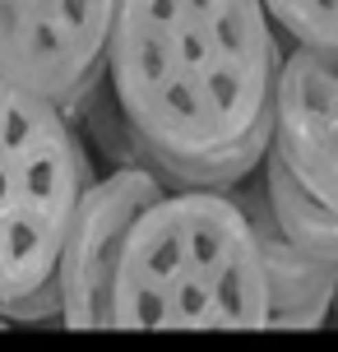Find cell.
<instances>
[{
	"label": "cell",
	"mask_w": 338,
	"mask_h": 352,
	"mask_svg": "<svg viewBox=\"0 0 338 352\" xmlns=\"http://www.w3.org/2000/svg\"><path fill=\"white\" fill-rule=\"evenodd\" d=\"M283 60L264 0H116L102 79L148 172L232 190L269 153Z\"/></svg>",
	"instance_id": "obj_1"
},
{
	"label": "cell",
	"mask_w": 338,
	"mask_h": 352,
	"mask_svg": "<svg viewBox=\"0 0 338 352\" xmlns=\"http://www.w3.org/2000/svg\"><path fill=\"white\" fill-rule=\"evenodd\" d=\"M111 329H260L269 278L232 190H167L135 218L107 292Z\"/></svg>",
	"instance_id": "obj_2"
},
{
	"label": "cell",
	"mask_w": 338,
	"mask_h": 352,
	"mask_svg": "<svg viewBox=\"0 0 338 352\" xmlns=\"http://www.w3.org/2000/svg\"><path fill=\"white\" fill-rule=\"evenodd\" d=\"M98 172L60 107L0 79V316L56 287L74 209Z\"/></svg>",
	"instance_id": "obj_3"
},
{
	"label": "cell",
	"mask_w": 338,
	"mask_h": 352,
	"mask_svg": "<svg viewBox=\"0 0 338 352\" xmlns=\"http://www.w3.org/2000/svg\"><path fill=\"white\" fill-rule=\"evenodd\" d=\"M116 0H0V79L70 111L102 74Z\"/></svg>",
	"instance_id": "obj_4"
},
{
	"label": "cell",
	"mask_w": 338,
	"mask_h": 352,
	"mask_svg": "<svg viewBox=\"0 0 338 352\" xmlns=\"http://www.w3.org/2000/svg\"><path fill=\"white\" fill-rule=\"evenodd\" d=\"M162 190H167V181L148 167H116V172L98 176L84 190L70 223V236H65V250H60V269H56L60 324L93 329V324L107 320V292H111L121 246L135 228V218Z\"/></svg>",
	"instance_id": "obj_5"
},
{
	"label": "cell",
	"mask_w": 338,
	"mask_h": 352,
	"mask_svg": "<svg viewBox=\"0 0 338 352\" xmlns=\"http://www.w3.org/2000/svg\"><path fill=\"white\" fill-rule=\"evenodd\" d=\"M264 158L338 213V47H287Z\"/></svg>",
	"instance_id": "obj_6"
},
{
	"label": "cell",
	"mask_w": 338,
	"mask_h": 352,
	"mask_svg": "<svg viewBox=\"0 0 338 352\" xmlns=\"http://www.w3.org/2000/svg\"><path fill=\"white\" fill-rule=\"evenodd\" d=\"M236 204L246 209L260 255H264V278H269V324L278 329H315L329 320L334 311V292H338V269L302 255L287 241L264 199V176L250 172L246 181L232 186Z\"/></svg>",
	"instance_id": "obj_7"
},
{
	"label": "cell",
	"mask_w": 338,
	"mask_h": 352,
	"mask_svg": "<svg viewBox=\"0 0 338 352\" xmlns=\"http://www.w3.org/2000/svg\"><path fill=\"white\" fill-rule=\"evenodd\" d=\"M260 176H264V199H269V213H273L278 232L302 255L338 269V213H329L320 199H311L273 158L260 162Z\"/></svg>",
	"instance_id": "obj_8"
},
{
	"label": "cell",
	"mask_w": 338,
	"mask_h": 352,
	"mask_svg": "<svg viewBox=\"0 0 338 352\" xmlns=\"http://www.w3.org/2000/svg\"><path fill=\"white\" fill-rule=\"evenodd\" d=\"M287 47H338V0H264Z\"/></svg>",
	"instance_id": "obj_9"
},
{
	"label": "cell",
	"mask_w": 338,
	"mask_h": 352,
	"mask_svg": "<svg viewBox=\"0 0 338 352\" xmlns=\"http://www.w3.org/2000/svg\"><path fill=\"white\" fill-rule=\"evenodd\" d=\"M329 320H334V324H338V292H334V311H329Z\"/></svg>",
	"instance_id": "obj_10"
}]
</instances>
